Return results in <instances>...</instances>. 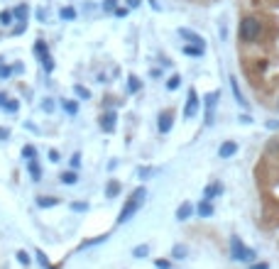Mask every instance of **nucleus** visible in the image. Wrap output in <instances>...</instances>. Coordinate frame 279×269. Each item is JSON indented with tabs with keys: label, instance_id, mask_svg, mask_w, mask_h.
Instances as JSON below:
<instances>
[{
	"label": "nucleus",
	"instance_id": "aec40b11",
	"mask_svg": "<svg viewBox=\"0 0 279 269\" xmlns=\"http://www.w3.org/2000/svg\"><path fill=\"white\" fill-rule=\"evenodd\" d=\"M30 174H32V179H35V181H39V179H42V169H39V164H37L35 159L30 162Z\"/></svg>",
	"mask_w": 279,
	"mask_h": 269
},
{
	"label": "nucleus",
	"instance_id": "5701e85b",
	"mask_svg": "<svg viewBox=\"0 0 279 269\" xmlns=\"http://www.w3.org/2000/svg\"><path fill=\"white\" fill-rule=\"evenodd\" d=\"M186 255H189V250H186L184 245H176V247L172 250V257H176V260H184Z\"/></svg>",
	"mask_w": 279,
	"mask_h": 269
},
{
	"label": "nucleus",
	"instance_id": "412c9836",
	"mask_svg": "<svg viewBox=\"0 0 279 269\" xmlns=\"http://www.w3.org/2000/svg\"><path fill=\"white\" fill-rule=\"evenodd\" d=\"M140 88H142L140 78H138V76H130V78H128V91H130V93H138Z\"/></svg>",
	"mask_w": 279,
	"mask_h": 269
},
{
	"label": "nucleus",
	"instance_id": "dca6fc26",
	"mask_svg": "<svg viewBox=\"0 0 279 269\" xmlns=\"http://www.w3.org/2000/svg\"><path fill=\"white\" fill-rule=\"evenodd\" d=\"M184 54H186V57H201V54H204V47H196V44H186V47H184Z\"/></svg>",
	"mask_w": 279,
	"mask_h": 269
},
{
	"label": "nucleus",
	"instance_id": "72a5a7b5",
	"mask_svg": "<svg viewBox=\"0 0 279 269\" xmlns=\"http://www.w3.org/2000/svg\"><path fill=\"white\" fill-rule=\"evenodd\" d=\"M71 208H73V210H78V213H83V210H88V203H83V201L71 203Z\"/></svg>",
	"mask_w": 279,
	"mask_h": 269
},
{
	"label": "nucleus",
	"instance_id": "4be33fe9",
	"mask_svg": "<svg viewBox=\"0 0 279 269\" xmlns=\"http://www.w3.org/2000/svg\"><path fill=\"white\" fill-rule=\"evenodd\" d=\"M2 110H5V113H17V110H20V103L7 98V101H5V105H2Z\"/></svg>",
	"mask_w": 279,
	"mask_h": 269
},
{
	"label": "nucleus",
	"instance_id": "79ce46f5",
	"mask_svg": "<svg viewBox=\"0 0 279 269\" xmlns=\"http://www.w3.org/2000/svg\"><path fill=\"white\" fill-rule=\"evenodd\" d=\"M49 162H59V152H57V149L49 152Z\"/></svg>",
	"mask_w": 279,
	"mask_h": 269
},
{
	"label": "nucleus",
	"instance_id": "423d86ee",
	"mask_svg": "<svg viewBox=\"0 0 279 269\" xmlns=\"http://www.w3.org/2000/svg\"><path fill=\"white\" fill-rule=\"evenodd\" d=\"M235 152H238V142H230V139L218 147V157H220V159H230Z\"/></svg>",
	"mask_w": 279,
	"mask_h": 269
},
{
	"label": "nucleus",
	"instance_id": "f3484780",
	"mask_svg": "<svg viewBox=\"0 0 279 269\" xmlns=\"http://www.w3.org/2000/svg\"><path fill=\"white\" fill-rule=\"evenodd\" d=\"M62 105H64L67 115H76V113H78V103H76V101H62Z\"/></svg>",
	"mask_w": 279,
	"mask_h": 269
},
{
	"label": "nucleus",
	"instance_id": "e433bc0d",
	"mask_svg": "<svg viewBox=\"0 0 279 269\" xmlns=\"http://www.w3.org/2000/svg\"><path fill=\"white\" fill-rule=\"evenodd\" d=\"M42 110H44V113H52V110H54V103H52V101L47 98V101L42 103Z\"/></svg>",
	"mask_w": 279,
	"mask_h": 269
},
{
	"label": "nucleus",
	"instance_id": "2eb2a0df",
	"mask_svg": "<svg viewBox=\"0 0 279 269\" xmlns=\"http://www.w3.org/2000/svg\"><path fill=\"white\" fill-rule=\"evenodd\" d=\"M120 194V184L118 181H110L108 186H105V199H115Z\"/></svg>",
	"mask_w": 279,
	"mask_h": 269
},
{
	"label": "nucleus",
	"instance_id": "a18cd8bd",
	"mask_svg": "<svg viewBox=\"0 0 279 269\" xmlns=\"http://www.w3.org/2000/svg\"><path fill=\"white\" fill-rule=\"evenodd\" d=\"M250 269H270V265L267 262H260V265H252Z\"/></svg>",
	"mask_w": 279,
	"mask_h": 269
},
{
	"label": "nucleus",
	"instance_id": "37998d69",
	"mask_svg": "<svg viewBox=\"0 0 279 269\" xmlns=\"http://www.w3.org/2000/svg\"><path fill=\"white\" fill-rule=\"evenodd\" d=\"M240 123H243V125H250L252 118H250V115H240Z\"/></svg>",
	"mask_w": 279,
	"mask_h": 269
},
{
	"label": "nucleus",
	"instance_id": "a878e982",
	"mask_svg": "<svg viewBox=\"0 0 279 269\" xmlns=\"http://www.w3.org/2000/svg\"><path fill=\"white\" fill-rule=\"evenodd\" d=\"M59 15H62V20H73V17H76V10H73V7H62Z\"/></svg>",
	"mask_w": 279,
	"mask_h": 269
},
{
	"label": "nucleus",
	"instance_id": "a19ab883",
	"mask_svg": "<svg viewBox=\"0 0 279 269\" xmlns=\"http://www.w3.org/2000/svg\"><path fill=\"white\" fill-rule=\"evenodd\" d=\"M267 128L270 130H279V120H267Z\"/></svg>",
	"mask_w": 279,
	"mask_h": 269
},
{
	"label": "nucleus",
	"instance_id": "393cba45",
	"mask_svg": "<svg viewBox=\"0 0 279 269\" xmlns=\"http://www.w3.org/2000/svg\"><path fill=\"white\" fill-rule=\"evenodd\" d=\"M179 86H181V78H179V76H172V78L167 81V91H176Z\"/></svg>",
	"mask_w": 279,
	"mask_h": 269
},
{
	"label": "nucleus",
	"instance_id": "8fccbe9b",
	"mask_svg": "<svg viewBox=\"0 0 279 269\" xmlns=\"http://www.w3.org/2000/svg\"><path fill=\"white\" fill-rule=\"evenodd\" d=\"M149 5H152L154 10H159V2H157V0H149Z\"/></svg>",
	"mask_w": 279,
	"mask_h": 269
},
{
	"label": "nucleus",
	"instance_id": "09e8293b",
	"mask_svg": "<svg viewBox=\"0 0 279 269\" xmlns=\"http://www.w3.org/2000/svg\"><path fill=\"white\" fill-rule=\"evenodd\" d=\"M5 101H7V96H5V93H0V108L5 105Z\"/></svg>",
	"mask_w": 279,
	"mask_h": 269
},
{
	"label": "nucleus",
	"instance_id": "a211bd4d",
	"mask_svg": "<svg viewBox=\"0 0 279 269\" xmlns=\"http://www.w3.org/2000/svg\"><path fill=\"white\" fill-rule=\"evenodd\" d=\"M76 181H78V174H76V171H64V174H62V184L71 186V184H76Z\"/></svg>",
	"mask_w": 279,
	"mask_h": 269
},
{
	"label": "nucleus",
	"instance_id": "1a4fd4ad",
	"mask_svg": "<svg viewBox=\"0 0 279 269\" xmlns=\"http://www.w3.org/2000/svg\"><path fill=\"white\" fill-rule=\"evenodd\" d=\"M115 120H118L115 113H105V115L101 118V130H103V133H113V130H115Z\"/></svg>",
	"mask_w": 279,
	"mask_h": 269
},
{
	"label": "nucleus",
	"instance_id": "de8ad7c7",
	"mask_svg": "<svg viewBox=\"0 0 279 269\" xmlns=\"http://www.w3.org/2000/svg\"><path fill=\"white\" fill-rule=\"evenodd\" d=\"M140 0H128V7H138Z\"/></svg>",
	"mask_w": 279,
	"mask_h": 269
},
{
	"label": "nucleus",
	"instance_id": "20e7f679",
	"mask_svg": "<svg viewBox=\"0 0 279 269\" xmlns=\"http://www.w3.org/2000/svg\"><path fill=\"white\" fill-rule=\"evenodd\" d=\"M199 108H201V101H199V93L191 88L189 91V96H186V105H184V118H194L196 113H199Z\"/></svg>",
	"mask_w": 279,
	"mask_h": 269
},
{
	"label": "nucleus",
	"instance_id": "c756f323",
	"mask_svg": "<svg viewBox=\"0 0 279 269\" xmlns=\"http://www.w3.org/2000/svg\"><path fill=\"white\" fill-rule=\"evenodd\" d=\"M103 10H105V12L118 10V0H103Z\"/></svg>",
	"mask_w": 279,
	"mask_h": 269
},
{
	"label": "nucleus",
	"instance_id": "39448f33",
	"mask_svg": "<svg viewBox=\"0 0 279 269\" xmlns=\"http://www.w3.org/2000/svg\"><path fill=\"white\" fill-rule=\"evenodd\" d=\"M179 37H181V39H186V42H191V44H196V47H204V49H206V39H204L201 34H196L194 30L181 27V30H179Z\"/></svg>",
	"mask_w": 279,
	"mask_h": 269
},
{
	"label": "nucleus",
	"instance_id": "473e14b6",
	"mask_svg": "<svg viewBox=\"0 0 279 269\" xmlns=\"http://www.w3.org/2000/svg\"><path fill=\"white\" fill-rule=\"evenodd\" d=\"M17 262H20V265H30V255H27L25 250H20V252H17Z\"/></svg>",
	"mask_w": 279,
	"mask_h": 269
},
{
	"label": "nucleus",
	"instance_id": "6ab92c4d",
	"mask_svg": "<svg viewBox=\"0 0 279 269\" xmlns=\"http://www.w3.org/2000/svg\"><path fill=\"white\" fill-rule=\"evenodd\" d=\"M12 15H15V20H17V22H27V5H20Z\"/></svg>",
	"mask_w": 279,
	"mask_h": 269
},
{
	"label": "nucleus",
	"instance_id": "f03ea898",
	"mask_svg": "<svg viewBox=\"0 0 279 269\" xmlns=\"http://www.w3.org/2000/svg\"><path fill=\"white\" fill-rule=\"evenodd\" d=\"M144 196H147V189H142V186H140L138 191L133 194V199H130V201L125 203V205H123L120 215H118V223H120V225H123V223H128V220H130V218L135 215V210H138L140 205H142V201H144Z\"/></svg>",
	"mask_w": 279,
	"mask_h": 269
},
{
	"label": "nucleus",
	"instance_id": "7ed1b4c3",
	"mask_svg": "<svg viewBox=\"0 0 279 269\" xmlns=\"http://www.w3.org/2000/svg\"><path fill=\"white\" fill-rule=\"evenodd\" d=\"M230 257L238 260V262H255L257 252H255L252 247H245L243 240L233 235V237H230Z\"/></svg>",
	"mask_w": 279,
	"mask_h": 269
},
{
	"label": "nucleus",
	"instance_id": "c03bdc74",
	"mask_svg": "<svg viewBox=\"0 0 279 269\" xmlns=\"http://www.w3.org/2000/svg\"><path fill=\"white\" fill-rule=\"evenodd\" d=\"M149 174H152V169H147V167H144V169H140V176H142V179H147Z\"/></svg>",
	"mask_w": 279,
	"mask_h": 269
},
{
	"label": "nucleus",
	"instance_id": "cd10ccee",
	"mask_svg": "<svg viewBox=\"0 0 279 269\" xmlns=\"http://www.w3.org/2000/svg\"><path fill=\"white\" fill-rule=\"evenodd\" d=\"M73 91H76V96H78V98H83V101H88V98H91V93H88L83 86H78V83L73 86Z\"/></svg>",
	"mask_w": 279,
	"mask_h": 269
},
{
	"label": "nucleus",
	"instance_id": "bb28decb",
	"mask_svg": "<svg viewBox=\"0 0 279 269\" xmlns=\"http://www.w3.org/2000/svg\"><path fill=\"white\" fill-rule=\"evenodd\" d=\"M42 67H44V71H47V73H52V71H54V59L47 54V57L42 59Z\"/></svg>",
	"mask_w": 279,
	"mask_h": 269
},
{
	"label": "nucleus",
	"instance_id": "4c0bfd02",
	"mask_svg": "<svg viewBox=\"0 0 279 269\" xmlns=\"http://www.w3.org/2000/svg\"><path fill=\"white\" fill-rule=\"evenodd\" d=\"M10 73H12V68L10 67H0V78H7Z\"/></svg>",
	"mask_w": 279,
	"mask_h": 269
},
{
	"label": "nucleus",
	"instance_id": "7c9ffc66",
	"mask_svg": "<svg viewBox=\"0 0 279 269\" xmlns=\"http://www.w3.org/2000/svg\"><path fill=\"white\" fill-rule=\"evenodd\" d=\"M35 52L44 59V57H47V47H44V42H37V44H35Z\"/></svg>",
	"mask_w": 279,
	"mask_h": 269
},
{
	"label": "nucleus",
	"instance_id": "6e6552de",
	"mask_svg": "<svg viewBox=\"0 0 279 269\" xmlns=\"http://www.w3.org/2000/svg\"><path fill=\"white\" fill-rule=\"evenodd\" d=\"M172 125H174V115H172V113H162V115H159V123H157L159 133L167 134L169 130H172Z\"/></svg>",
	"mask_w": 279,
	"mask_h": 269
},
{
	"label": "nucleus",
	"instance_id": "c85d7f7f",
	"mask_svg": "<svg viewBox=\"0 0 279 269\" xmlns=\"http://www.w3.org/2000/svg\"><path fill=\"white\" fill-rule=\"evenodd\" d=\"M12 17H15V15H12L10 10H5V12H0V25H10V22H12Z\"/></svg>",
	"mask_w": 279,
	"mask_h": 269
},
{
	"label": "nucleus",
	"instance_id": "f257e3e1",
	"mask_svg": "<svg viewBox=\"0 0 279 269\" xmlns=\"http://www.w3.org/2000/svg\"><path fill=\"white\" fill-rule=\"evenodd\" d=\"M238 34H240V42L252 44V42H257V39H260V34H262V22H260L257 17L247 15V17H243V20H240Z\"/></svg>",
	"mask_w": 279,
	"mask_h": 269
},
{
	"label": "nucleus",
	"instance_id": "0eeeda50",
	"mask_svg": "<svg viewBox=\"0 0 279 269\" xmlns=\"http://www.w3.org/2000/svg\"><path fill=\"white\" fill-rule=\"evenodd\" d=\"M218 91H213V93H209L206 96V125H210L213 123V108H215V101H218Z\"/></svg>",
	"mask_w": 279,
	"mask_h": 269
},
{
	"label": "nucleus",
	"instance_id": "f704fd0d",
	"mask_svg": "<svg viewBox=\"0 0 279 269\" xmlns=\"http://www.w3.org/2000/svg\"><path fill=\"white\" fill-rule=\"evenodd\" d=\"M267 152H270V154H277V152H279V142H277V139H272V142L267 144Z\"/></svg>",
	"mask_w": 279,
	"mask_h": 269
},
{
	"label": "nucleus",
	"instance_id": "c9c22d12",
	"mask_svg": "<svg viewBox=\"0 0 279 269\" xmlns=\"http://www.w3.org/2000/svg\"><path fill=\"white\" fill-rule=\"evenodd\" d=\"M37 260H39V265H42V267L52 269V265H49V262H47V257H44V252H37Z\"/></svg>",
	"mask_w": 279,
	"mask_h": 269
},
{
	"label": "nucleus",
	"instance_id": "3c124183",
	"mask_svg": "<svg viewBox=\"0 0 279 269\" xmlns=\"http://www.w3.org/2000/svg\"><path fill=\"white\" fill-rule=\"evenodd\" d=\"M277 110H279V96H277Z\"/></svg>",
	"mask_w": 279,
	"mask_h": 269
},
{
	"label": "nucleus",
	"instance_id": "ea45409f",
	"mask_svg": "<svg viewBox=\"0 0 279 269\" xmlns=\"http://www.w3.org/2000/svg\"><path fill=\"white\" fill-rule=\"evenodd\" d=\"M157 267L159 269H172V262H167V260H157Z\"/></svg>",
	"mask_w": 279,
	"mask_h": 269
},
{
	"label": "nucleus",
	"instance_id": "b1692460",
	"mask_svg": "<svg viewBox=\"0 0 279 269\" xmlns=\"http://www.w3.org/2000/svg\"><path fill=\"white\" fill-rule=\"evenodd\" d=\"M147 255H149V247H147V245H140V247L133 250V257H138V260H144Z\"/></svg>",
	"mask_w": 279,
	"mask_h": 269
},
{
	"label": "nucleus",
	"instance_id": "58836bf2",
	"mask_svg": "<svg viewBox=\"0 0 279 269\" xmlns=\"http://www.w3.org/2000/svg\"><path fill=\"white\" fill-rule=\"evenodd\" d=\"M78 164H81V154H73V157H71V167L78 169Z\"/></svg>",
	"mask_w": 279,
	"mask_h": 269
},
{
	"label": "nucleus",
	"instance_id": "ddd939ff",
	"mask_svg": "<svg viewBox=\"0 0 279 269\" xmlns=\"http://www.w3.org/2000/svg\"><path fill=\"white\" fill-rule=\"evenodd\" d=\"M196 210H199V215H201V218H210V215H213V203L204 199V201L199 203V208H196Z\"/></svg>",
	"mask_w": 279,
	"mask_h": 269
},
{
	"label": "nucleus",
	"instance_id": "f8f14e48",
	"mask_svg": "<svg viewBox=\"0 0 279 269\" xmlns=\"http://www.w3.org/2000/svg\"><path fill=\"white\" fill-rule=\"evenodd\" d=\"M230 88H233V96H235V101H238V103L245 108V105H247V101L243 98V93H240V88H238V78H233V76H230Z\"/></svg>",
	"mask_w": 279,
	"mask_h": 269
},
{
	"label": "nucleus",
	"instance_id": "9d476101",
	"mask_svg": "<svg viewBox=\"0 0 279 269\" xmlns=\"http://www.w3.org/2000/svg\"><path fill=\"white\" fill-rule=\"evenodd\" d=\"M220 194H223V184H218V181H215V184H209V186L204 189V199H206V201L220 196Z\"/></svg>",
	"mask_w": 279,
	"mask_h": 269
},
{
	"label": "nucleus",
	"instance_id": "9b49d317",
	"mask_svg": "<svg viewBox=\"0 0 279 269\" xmlns=\"http://www.w3.org/2000/svg\"><path fill=\"white\" fill-rule=\"evenodd\" d=\"M191 213H194V205L186 201V203H181L179 205V210H176V220H189L191 218Z\"/></svg>",
	"mask_w": 279,
	"mask_h": 269
},
{
	"label": "nucleus",
	"instance_id": "4468645a",
	"mask_svg": "<svg viewBox=\"0 0 279 269\" xmlns=\"http://www.w3.org/2000/svg\"><path fill=\"white\" fill-rule=\"evenodd\" d=\"M59 203V199H54V196H39L37 199V205L39 208H52V205H57Z\"/></svg>",
	"mask_w": 279,
	"mask_h": 269
},
{
	"label": "nucleus",
	"instance_id": "49530a36",
	"mask_svg": "<svg viewBox=\"0 0 279 269\" xmlns=\"http://www.w3.org/2000/svg\"><path fill=\"white\" fill-rule=\"evenodd\" d=\"M10 137V130H5V128H0V139H7Z\"/></svg>",
	"mask_w": 279,
	"mask_h": 269
},
{
	"label": "nucleus",
	"instance_id": "2f4dec72",
	"mask_svg": "<svg viewBox=\"0 0 279 269\" xmlns=\"http://www.w3.org/2000/svg\"><path fill=\"white\" fill-rule=\"evenodd\" d=\"M22 157H27V159H32V157H37V149H35V147H30V144H27V147H25V149H22Z\"/></svg>",
	"mask_w": 279,
	"mask_h": 269
}]
</instances>
